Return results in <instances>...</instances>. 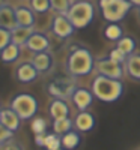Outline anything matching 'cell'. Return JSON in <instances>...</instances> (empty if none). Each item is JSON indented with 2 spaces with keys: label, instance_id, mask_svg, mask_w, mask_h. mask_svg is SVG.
I'll return each mask as SVG.
<instances>
[{
  "label": "cell",
  "instance_id": "cell-1",
  "mask_svg": "<svg viewBox=\"0 0 140 150\" xmlns=\"http://www.w3.org/2000/svg\"><path fill=\"white\" fill-rule=\"evenodd\" d=\"M95 68V59L91 50L86 47L74 45L66 59V71L72 78L86 77Z\"/></svg>",
  "mask_w": 140,
  "mask_h": 150
},
{
  "label": "cell",
  "instance_id": "cell-2",
  "mask_svg": "<svg viewBox=\"0 0 140 150\" xmlns=\"http://www.w3.org/2000/svg\"><path fill=\"white\" fill-rule=\"evenodd\" d=\"M91 90L94 96L101 102H116L124 93V84L121 80H113L104 75H96L92 81Z\"/></svg>",
  "mask_w": 140,
  "mask_h": 150
},
{
  "label": "cell",
  "instance_id": "cell-3",
  "mask_svg": "<svg viewBox=\"0 0 140 150\" xmlns=\"http://www.w3.org/2000/svg\"><path fill=\"white\" fill-rule=\"evenodd\" d=\"M74 29H86L95 18V6L89 0L74 2L66 14Z\"/></svg>",
  "mask_w": 140,
  "mask_h": 150
},
{
  "label": "cell",
  "instance_id": "cell-4",
  "mask_svg": "<svg viewBox=\"0 0 140 150\" xmlns=\"http://www.w3.org/2000/svg\"><path fill=\"white\" fill-rule=\"evenodd\" d=\"M131 8L133 5L130 0H99L101 15L109 24H118L122 21Z\"/></svg>",
  "mask_w": 140,
  "mask_h": 150
},
{
  "label": "cell",
  "instance_id": "cell-5",
  "mask_svg": "<svg viewBox=\"0 0 140 150\" xmlns=\"http://www.w3.org/2000/svg\"><path fill=\"white\" fill-rule=\"evenodd\" d=\"M11 108L17 112V116L21 120H29L33 119L38 112V101L35 96L29 93H20L12 99Z\"/></svg>",
  "mask_w": 140,
  "mask_h": 150
},
{
  "label": "cell",
  "instance_id": "cell-6",
  "mask_svg": "<svg viewBox=\"0 0 140 150\" xmlns=\"http://www.w3.org/2000/svg\"><path fill=\"white\" fill-rule=\"evenodd\" d=\"M48 93L54 99H62L66 101L68 98H72V93L75 92V83L72 78H57L48 84Z\"/></svg>",
  "mask_w": 140,
  "mask_h": 150
},
{
  "label": "cell",
  "instance_id": "cell-7",
  "mask_svg": "<svg viewBox=\"0 0 140 150\" xmlns=\"http://www.w3.org/2000/svg\"><path fill=\"white\" fill-rule=\"evenodd\" d=\"M95 69L98 75H104V77L113 78V80H121L124 75V65L116 63L109 57H104L101 60L95 62Z\"/></svg>",
  "mask_w": 140,
  "mask_h": 150
},
{
  "label": "cell",
  "instance_id": "cell-8",
  "mask_svg": "<svg viewBox=\"0 0 140 150\" xmlns=\"http://www.w3.org/2000/svg\"><path fill=\"white\" fill-rule=\"evenodd\" d=\"M74 26L71 24V21L68 20L66 15H56L53 18V23H51V32L60 38V39H66V38H69L72 33H74Z\"/></svg>",
  "mask_w": 140,
  "mask_h": 150
},
{
  "label": "cell",
  "instance_id": "cell-9",
  "mask_svg": "<svg viewBox=\"0 0 140 150\" xmlns=\"http://www.w3.org/2000/svg\"><path fill=\"white\" fill-rule=\"evenodd\" d=\"M94 93L92 90H87L84 89V87H77L75 89V92L72 93V102L75 105V108H77L79 111H87V108L92 105L94 102Z\"/></svg>",
  "mask_w": 140,
  "mask_h": 150
},
{
  "label": "cell",
  "instance_id": "cell-10",
  "mask_svg": "<svg viewBox=\"0 0 140 150\" xmlns=\"http://www.w3.org/2000/svg\"><path fill=\"white\" fill-rule=\"evenodd\" d=\"M15 27H18L17 24V17H15V8H12L11 5H5L0 8V29H5L12 32Z\"/></svg>",
  "mask_w": 140,
  "mask_h": 150
},
{
  "label": "cell",
  "instance_id": "cell-11",
  "mask_svg": "<svg viewBox=\"0 0 140 150\" xmlns=\"http://www.w3.org/2000/svg\"><path fill=\"white\" fill-rule=\"evenodd\" d=\"M26 47L30 50V51H33L35 54H38V53H45V51H48V48H50V39H48L44 33L35 32V33L30 36V39L27 41Z\"/></svg>",
  "mask_w": 140,
  "mask_h": 150
},
{
  "label": "cell",
  "instance_id": "cell-12",
  "mask_svg": "<svg viewBox=\"0 0 140 150\" xmlns=\"http://www.w3.org/2000/svg\"><path fill=\"white\" fill-rule=\"evenodd\" d=\"M74 128L80 132H89L95 128V117L89 111H80L74 120Z\"/></svg>",
  "mask_w": 140,
  "mask_h": 150
},
{
  "label": "cell",
  "instance_id": "cell-13",
  "mask_svg": "<svg viewBox=\"0 0 140 150\" xmlns=\"http://www.w3.org/2000/svg\"><path fill=\"white\" fill-rule=\"evenodd\" d=\"M38 72L36 68L30 63V62H26V63H21L17 71H15V77L20 83H32L38 78Z\"/></svg>",
  "mask_w": 140,
  "mask_h": 150
},
{
  "label": "cell",
  "instance_id": "cell-14",
  "mask_svg": "<svg viewBox=\"0 0 140 150\" xmlns=\"http://www.w3.org/2000/svg\"><path fill=\"white\" fill-rule=\"evenodd\" d=\"M48 112H50V116H51L53 120L68 119V116H69V107H68L66 101H62V99H53V101L50 102Z\"/></svg>",
  "mask_w": 140,
  "mask_h": 150
},
{
  "label": "cell",
  "instance_id": "cell-15",
  "mask_svg": "<svg viewBox=\"0 0 140 150\" xmlns=\"http://www.w3.org/2000/svg\"><path fill=\"white\" fill-rule=\"evenodd\" d=\"M20 122H21V119L17 116V112L12 108H6V110L0 111V123H2L6 129L15 132L20 128Z\"/></svg>",
  "mask_w": 140,
  "mask_h": 150
},
{
  "label": "cell",
  "instance_id": "cell-16",
  "mask_svg": "<svg viewBox=\"0 0 140 150\" xmlns=\"http://www.w3.org/2000/svg\"><path fill=\"white\" fill-rule=\"evenodd\" d=\"M33 33H35L33 27H21V26H18L11 32V41H12V44H15L21 48V47H24L27 44V41L30 39V36Z\"/></svg>",
  "mask_w": 140,
  "mask_h": 150
},
{
  "label": "cell",
  "instance_id": "cell-17",
  "mask_svg": "<svg viewBox=\"0 0 140 150\" xmlns=\"http://www.w3.org/2000/svg\"><path fill=\"white\" fill-rule=\"evenodd\" d=\"M15 17H17V24L21 27H33L35 26L33 11L26 8V6L15 8Z\"/></svg>",
  "mask_w": 140,
  "mask_h": 150
},
{
  "label": "cell",
  "instance_id": "cell-18",
  "mask_svg": "<svg viewBox=\"0 0 140 150\" xmlns=\"http://www.w3.org/2000/svg\"><path fill=\"white\" fill-rule=\"evenodd\" d=\"M30 63L36 68L38 72H47L50 71V68L53 66V56L50 54L48 51L45 53H38L32 57Z\"/></svg>",
  "mask_w": 140,
  "mask_h": 150
},
{
  "label": "cell",
  "instance_id": "cell-19",
  "mask_svg": "<svg viewBox=\"0 0 140 150\" xmlns=\"http://www.w3.org/2000/svg\"><path fill=\"white\" fill-rule=\"evenodd\" d=\"M125 72L128 74V77H131L133 80L140 81V54L139 53H134V54L126 57Z\"/></svg>",
  "mask_w": 140,
  "mask_h": 150
},
{
  "label": "cell",
  "instance_id": "cell-20",
  "mask_svg": "<svg viewBox=\"0 0 140 150\" xmlns=\"http://www.w3.org/2000/svg\"><path fill=\"white\" fill-rule=\"evenodd\" d=\"M62 138V147L65 149V150H74V149H77L80 146V141H81V137L79 132H75V131H71L65 135H62L60 137Z\"/></svg>",
  "mask_w": 140,
  "mask_h": 150
},
{
  "label": "cell",
  "instance_id": "cell-21",
  "mask_svg": "<svg viewBox=\"0 0 140 150\" xmlns=\"http://www.w3.org/2000/svg\"><path fill=\"white\" fill-rule=\"evenodd\" d=\"M20 56V47L15 45V44H9L5 50L0 51V60L3 62V63H12V62H15Z\"/></svg>",
  "mask_w": 140,
  "mask_h": 150
},
{
  "label": "cell",
  "instance_id": "cell-22",
  "mask_svg": "<svg viewBox=\"0 0 140 150\" xmlns=\"http://www.w3.org/2000/svg\"><path fill=\"white\" fill-rule=\"evenodd\" d=\"M116 48L121 50V51L128 57L131 54H134V50H136V41L130 36H124L116 42Z\"/></svg>",
  "mask_w": 140,
  "mask_h": 150
},
{
  "label": "cell",
  "instance_id": "cell-23",
  "mask_svg": "<svg viewBox=\"0 0 140 150\" xmlns=\"http://www.w3.org/2000/svg\"><path fill=\"white\" fill-rule=\"evenodd\" d=\"M104 38L107 41L118 42L121 38H124L122 27L119 26V24H107L106 29H104Z\"/></svg>",
  "mask_w": 140,
  "mask_h": 150
},
{
  "label": "cell",
  "instance_id": "cell-24",
  "mask_svg": "<svg viewBox=\"0 0 140 150\" xmlns=\"http://www.w3.org/2000/svg\"><path fill=\"white\" fill-rule=\"evenodd\" d=\"M72 126H74V122L71 119H60V120L53 122V131H54L56 135H60V137L71 132Z\"/></svg>",
  "mask_w": 140,
  "mask_h": 150
},
{
  "label": "cell",
  "instance_id": "cell-25",
  "mask_svg": "<svg viewBox=\"0 0 140 150\" xmlns=\"http://www.w3.org/2000/svg\"><path fill=\"white\" fill-rule=\"evenodd\" d=\"M72 3H74L72 0H50L51 9L56 11L59 15H66Z\"/></svg>",
  "mask_w": 140,
  "mask_h": 150
},
{
  "label": "cell",
  "instance_id": "cell-26",
  "mask_svg": "<svg viewBox=\"0 0 140 150\" xmlns=\"http://www.w3.org/2000/svg\"><path fill=\"white\" fill-rule=\"evenodd\" d=\"M45 149L47 150H60L62 149V138L59 135L53 134H47L45 137Z\"/></svg>",
  "mask_w": 140,
  "mask_h": 150
},
{
  "label": "cell",
  "instance_id": "cell-27",
  "mask_svg": "<svg viewBox=\"0 0 140 150\" xmlns=\"http://www.w3.org/2000/svg\"><path fill=\"white\" fill-rule=\"evenodd\" d=\"M30 6H32V11L39 12V14H44V12H47L51 8L50 0H30Z\"/></svg>",
  "mask_w": 140,
  "mask_h": 150
},
{
  "label": "cell",
  "instance_id": "cell-28",
  "mask_svg": "<svg viewBox=\"0 0 140 150\" xmlns=\"http://www.w3.org/2000/svg\"><path fill=\"white\" fill-rule=\"evenodd\" d=\"M30 128H32V131L35 132V135L45 134V131H47V122H45L42 117H36V119L32 120Z\"/></svg>",
  "mask_w": 140,
  "mask_h": 150
},
{
  "label": "cell",
  "instance_id": "cell-29",
  "mask_svg": "<svg viewBox=\"0 0 140 150\" xmlns=\"http://www.w3.org/2000/svg\"><path fill=\"white\" fill-rule=\"evenodd\" d=\"M109 59H111L113 62H116V63H121V65H124L125 62H126V56L121 51V50H118V48H113L111 51L109 53Z\"/></svg>",
  "mask_w": 140,
  "mask_h": 150
},
{
  "label": "cell",
  "instance_id": "cell-30",
  "mask_svg": "<svg viewBox=\"0 0 140 150\" xmlns=\"http://www.w3.org/2000/svg\"><path fill=\"white\" fill-rule=\"evenodd\" d=\"M11 32L5 30V29H0V51L5 50L9 44H11Z\"/></svg>",
  "mask_w": 140,
  "mask_h": 150
},
{
  "label": "cell",
  "instance_id": "cell-31",
  "mask_svg": "<svg viewBox=\"0 0 140 150\" xmlns=\"http://www.w3.org/2000/svg\"><path fill=\"white\" fill-rule=\"evenodd\" d=\"M12 137H14V132L9 131V129H6L3 125L0 123V146L5 144V143L9 141V140H12Z\"/></svg>",
  "mask_w": 140,
  "mask_h": 150
},
{
  "label": "cell",
  "instance_id": "cell-32",
  "mask_svg": "<svg viewBox=\"0 0 140 150\" xmlns=\"http://www.w3.org/2000/svg\"><path fill=\"white\" fill-rule=\"evenodd\" d=\"M0 150H24V149H23V146L18 144L17 141L9 140V141H6L5 144L0 146Z\"/></svg>",
  "mask_w": 140,
  "mask_h": 150
},
{
  "label": "cell",
  "instance_id": "cell-33",
  "mask_svg": "<svg viewBox=\"0 0 140 150\" xmlns=\"http://www.w3.org/2000/svg\"><path fill=\"white\" fill-rule=\"evenodd\" d=\"M45 137H47V134L35 135V143H36L38 147H45Z\"/></svg>",
  "mask_w": 140,
  "mask_h": 150
},
{
  "label": "cell",
  "instance_id": "cell-34",
  "mask_svg": "<svg viewBox=\"0 0 140 150\" xmlns=\"http://www.w3.org/2000/svg\"><path fill=\"white\" fill-rule=\"evenodd\" d=\"M130 2H131L133 6H139L140 8V0H130Z\"/></svg>",
  "mask_w": 140,
  "mask_h": 150
},
{
  "label": "cell",
  "instance_id": "cell-35",
  "mask_svg": "<svg viewBox=\"0 0 140 150\" xmlns=\"http://www.w3.org/2000/svg\"><path fill=\"white\" fill-rule=\"evenodd\" d=\"M6 5V2H5V0H0V8H2V6H5Z\"/></svg>",
  "mask_w": 140,
  "mask_h": 150
},
{
  "label": "cell",
  "instance_id": "cell-36",
  "mask_svg": "<svg viewBox=\"0 0 140 150\" xmlns=\"http://www.w3.org/2000/svg\"><path fill=\"white\" fill-rule=\"evenodd\" d=\"M139 18H140V11H139Z\"/></svg>",
  "mask_w": 140,
  "mask_h": 150
},
{
  "label": "cell",
  "instance_id": "cell-37",
  "mask_svg": "<svg viewBox=\"0 0 140 150\" xmlns=\"http://www.w3.org/2000/svg\"><path fill=\"white\" fill-rule=\"evenodd\" d=\"M74 2H80V0H74Z\"/></svg>",
  "mask_w": 140,
  "mask_h": 150
},
{
  "label": "cell",
  "instance_id": "cell-38",
  "mask_svg": "<svg viewBox=\"0 0 140 150\" xmlns=\"http://www.w3.org/2000/svg\"><path fill=\"white\" fill-rule=\"evenodd\" d=\"M60 150H65V149H60Z\"/></svg>",
  "mask_w": 140,
  "mask_h": 150
},
{
  "label": "cell",
  "instance_id": "cell-39",
  "mask_svg": "<svg viewBox=\"0 0 140 150\" xmlns=\"http://www.w3.org/2000/svg\"><path fill=\"white\" fill-rule=\"evenodd\" d=\"M0 111H2V108H0Z\"/></svg>",
  "mask_w": 140,
  "mask_h": 150
}]
</instances>
